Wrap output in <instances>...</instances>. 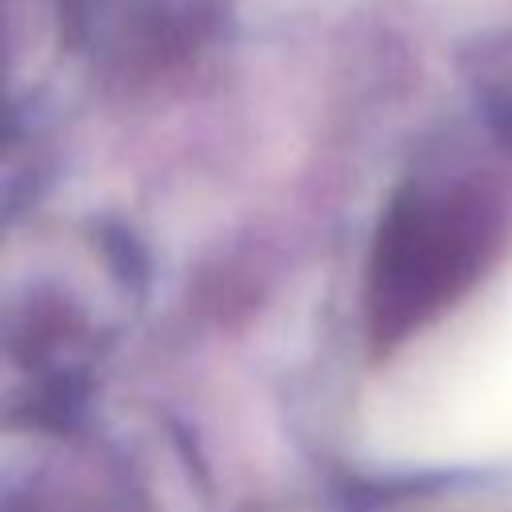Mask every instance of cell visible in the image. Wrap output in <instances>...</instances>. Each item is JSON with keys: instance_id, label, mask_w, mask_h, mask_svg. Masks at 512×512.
I'll return each mask as SVG.
<instances>
[{"instance_id": "obj_1", "label": "cell", "mask_w": 512, "mask_h": 512, "mask_svg": "<svg viewBox=\"0 0 512 512\" xmlns=\"http://www.w3.org/2000/svg\"><path fill=\"white\" fill-rule=\"evenodd\" d=\"M492 224L468 192H416L396 204L376 248L372 312L376 332H404L472 280Z\"/></svg>"}]
</instances>
